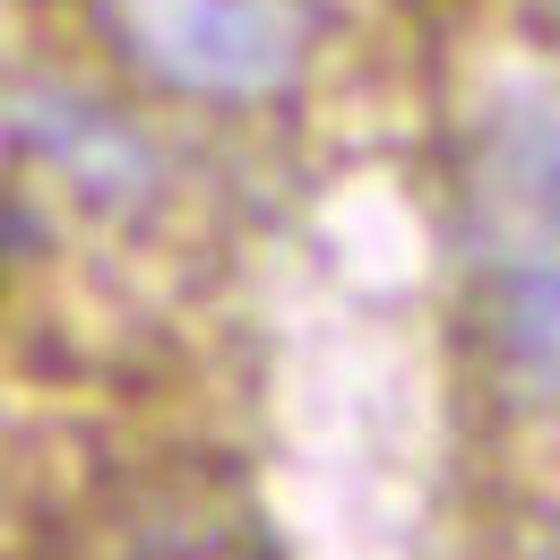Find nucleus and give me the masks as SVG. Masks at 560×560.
<instances>
[{
	"mask_svg": "<svg viewBox=\"0 0 560 560\" xmlns=\"http://www.w3.org/2000/svg\"><path fill=\"white\" fill-rule=\"evenodd\" d=\"M104 44L190 104H277L319 52L311 0H95Z\"/></svg>",
	"mask_w": 560,
	"mask_h": 560,
	"instance_id": "f257e3e1",
	"label": "nucleus"
},
{
	"mask_svg": "<svg viewBox=\"0 0 560 560\" xmlns=\"http://www.w3.org/2000/svg\"><path fill=\"white\" fill-rule=\"evenodd\" d=\"M466 242L491 268L560 259V104H500L466 147Z\"/></svg>",
	"mask_w": 560,
	"mask_h": 560,
	"instance_id": "f03ea898",
	"label": "nucleus"
},
{
	"mask_svg": "<svg viewBox=\"0 0 560 560\" xmlns=\"http://www.w3.org/2000/svg\"><path fill=\"white\" fill-rule=\"evenodd\" d=\"M9 147H18V164H44L61 190L95 199V208H139L155 190V147L104 95L61 86V78L9 86Z\"/></svg>",
	"mask_w": 560,
	"mask_h": 560,
	"instance_id": "7ed1b4c3",
	"label": "nucleus"
},
{
	"mask_svg": "<svg viewBox=\"0 0 560 560\" xmlns=\"http://www.w3.org/2000/svg\"><path fill=\"white\" fill-rule=\"evenodd\" d=\"M491 371L517 406L560 415V259L491 268Z\"/></svg>",
	"mask_w": 560,
	"mask_h": 560,
	"instance_id": "20e7f679",
	"label": "nucleus"
},
{
	"mask_svg": "<svg viewBox=\"0 0 560 560\" xmlns=\"http://www.w3.org/2000/svg\"><path fill=\"white\" fill-rule=\"evenodd\" d=\"M544 9H552V18H560V0H544Z\"/></svg>",
	"mask_w": 560,
	"mask_h": 560,
	"instance_id": "39448f33",
	"label": "nucleus"
}]
</instances>
